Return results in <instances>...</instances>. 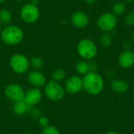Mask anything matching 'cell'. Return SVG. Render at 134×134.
Masks as SVG:
<instances>
[{"mask_svg": "<svg viewBox=\"0 0 134 134\" xmlns=\"http://www.w3.org/2000/svg\"><path fill=\"white\" fill-rule=\"evenodd\" d=\"M12 20H13V14L9 9L6 8H3L0 9V23L2 24H5V26L9 25L10 24Z\"/></svg>", "mask_w": 134, "mask_h": 134, "instance_id": "17", "label": "cell"}, {"mask_svg": "<svg viewBox=\"0 0 134 134\" xmlns=\"http://www.w3.org/2000/svg\"><path fill=\"white\" fill-rule=\"evenodd\" d=\"M97 46L96 43L89 38L82 39L77 45V52L79 55L85 60L93 59L97 54Z\"/></svg>", "mask_w": 134, "mask_h": 134, "instance_id": "3", "label": "cell"}, {"mask_svg": "<svg viewBox=\"0 0 134 134\" xmlns=\"http://www.w3.org/2000/svg\"><path fill=\"white\" fill-rule=\"evenodd\" d=\"M125 2H133L134 0H124Z\"/></svg>", "mask_w": 134, "mask_h": 134, "instance_id": "29", "label": "cell"}, {"mask_svg": "<svg viewBox=\"0 0 134 134\" xmlns=\"http://www.w3.org/2000/svg\"><path fill=\"white\" fill-rule=\"evenodd\" d=\"M13 1H16V2H24L25 0H13Z\"/></svg>", "mask_w": 134, "mask_h": 134, "instance_id": "32", "label": "cell"}, {"mask_svg": "<svg viewBox=\"0 0 134 134\" xmlns=\"http://www.w3.org/2000/svg\"><path fill=\"white\" fill-rule=\"evenodd\" d=\"M20 16L26 24H34L40 17V9L38 5L31 2L26 3L20 8Z\"/></svg>", "mask_w": 134, "mask_h": 134, "instance_id": "5", "label": "cell"}, {"mask_svg": "<svg viewBox=\"0 0 134 134\" xmlns=\"http://www.w3.org/2000/svg\"><path fill=\"white\" fill-rule=\"evenodd\" d=\"M27 81L29 84L35 88H40L46 85V79L45 75L38 70L31 71L27 75Z\"/></svg>", "mask_w": 134, "mask_h": 134, "instance_id": "11", "label": "cell"}, {"mask_svg": "<svg viewBox=\"0 0 134 134\" xmlns=\"http://www.w3.org/2000/svg\"><path fill=\"white\" fill-rule=\"evenodd\" d=\"M105 134H120V133H117V132L111 131V132H108V133H105Z\"/></svg>", "mask_w": 134, "mask_h": 134, "instance_id": "28", "label": "cell"}, {"mask_svg": "<svg viewBox=\"0 0 134 134\" xmlns=\"http://www.w3.org/2000/svg\"><path fill=\"white\" fill-rule=\"evenodd\" d=\"M64 87V90L68 93L71 94L77 93L83 88L82 79L78 75H72L66 80Z\"/></svg>", "mask_w": 134, "mask_h": 134, "instance_id": "9", "label": "cell"}, {"mask_svg": "<svg viewBox=\"0 0 134 134\" xmlns=\"http://www.w3.org/2000/svg\"><path fill=\"white\" fill-rule=\"evenodd\" d=\"M97 0H84V2L87 4H93L96 2Z\"/></svg>", "mask_w": 134, "mask_h": 134, "instance_id": "26", "label": "cell"}, {"mask_svg": "<svg viewBox=\"0 0 134 134\" xmlns=\"http://www.w3.org/2000/svg\"><path fill=\"white\" fill-rule=\"evenodd\" d=\"M2 30V24L0 23V33H1Z\"/></svg>", "mask_w": 134, "mask_h": 134, "instance_id": "30", "label": "cell"}, {"mask_svg": "<svg viewBox=\"0 0 134 134\" xmlns=\"http://www.w3.org/2000/svg\"><path fill=\"white\" fill-rule=\"evenodd\" d=\"M42 93L39 88L32 87L27 90V92L24 94V100L27 104H29L31 107H33L38 104L42 100Z\"/></svg>", "mask_w": 134, "mask_h": 134, "instance_id": "10", "label": "cell"}, {"mask_svg": "<svg viewBox=\"0 0 134 134\" xmlns=\"http://www.w3.org/2000/svg\"><path fill=\"white\" fill-rule=\"evenodd\" d=\"M4 94L9 100L16 103L24 100L25 92L22 86L16 83H9L5 87Z\"/></svg>", "mask_w": 134, "mask_h": 134, "instance_id": "8", "label": "cell"}, {"mask_svg": "<svg viewBox=\"0 0 134 134\" xmlns=\"http://www.w3.org/2000/svg\"><path fill=\"white\" fill-rule=\"evenodd\" d=\"M31 107L29 104H27L24 101V100H22L14 103V105L13 108L14 113L16 115H20V116L29 112L31 111Z\"/></svg>", "mask_w": 134, "mask_h": 134, "instance_id": "16", "label": "cell"}, {"mask_svg": "<svg viewBox=\"0 0 134 134\" xmlns=\"http://www.w3.org/2000/svg\"><path fill=\"white\" fill-rule=\"evenodd\" d=\"M71 22L73 26L78 28H84L88 26L90 18L86 13L82 11H75L71 16Z\"/></svg>", "mask_w": 134, "mask_h": 134, "instance_id": "12", "label": "cell"}, {"mask_svg": "<svg viewBox=\"0 0 134 134\" xmlns=\"http://www.w3.org/2000/svg\"><path fill=\"white\" fill-rule=\"evenodd\" d=\"M132 37H133V40H134V33H133V35H132Z\"/></svg>", "mask_w": 134, "mask_h": 134, "instance_id": "33", "label": "cell"}, {"mask_svg": "<svg viewBox=\"0 0 134 134\" xmlns=\"http://www.w3.org/2000/svg\"><path fill=\"white\" fill-rule=\"evenodd\" d=\"M84 90L90 95L100 93L104 87V81L102 76L97 72H90L82 78Z\"/></svg>", "mask_w": 134, "mask_h": 134, "instance_id": "2", "label": "cell"}, {"mask_svg": "<svg viewBox=\"0 0 134 134\" xmlns=\"http://www.w3.org/2000/svg\"><path fill=\"white\" fill-rule=\"evenodd\" d=\"M44 65V60L42 57L35 56L30 60V67H32L35 70L42 68Z\"/></svg>", "mask_w": 134, "mask_h": 134, "instance_id": "20", "label": "cell"}, {"mask_svg": "<svg viewBox=\"0 0 134 134\" xmlns=\"http://www.w3.org/2000/svg\"><path fill=\"white\" fill-rule=\"evenodd\" d=\"M38 2H39L38 0H31V3H32V4L35 5H38Z\"/></svg>", "mask_w": 134, "mask_h": 134, "instance_id": "27", "label": "cell"}, {"mask_svg": "<svg viewBox=\"0 0 134 134\" xmlns=\"http://www.w3.org/2000/svg\"><path fill=\"white\" fill-rule=\"evenodd\" d=\"M5 1H6V0H0V4H2V3H4Z\"/></svg>", "mask_w": 134, "mask_h": 134, "instance_id": "31", "label": "cell"}, {"mask_svg": "<svg viewBox=\"0 0 134 134\" xmlns=\"http://www.w3.org/2000/svg\"><path fill=\"white\" fill-rule=\"evenodd\" d=\"M119 64L123 68H130L134 64V53L130 49L122 52L119 57Z\"/></svg>", "mask_w": 134, "mask_h": 134, "instance_id": "14", "label": "cell"}, {"mask_svg": "<svg viewBox=\"0 0 134 134\" xmlns=\"http://www.w3.org/2000/svg\"><path fill=\"white\" fill-rule=\"evenodd\" d=\"M24 134H32V133H24Z\"/></svg>", "mask_w": 134, "mask_h": 134, "instance_id": "34", "label": "cell"}, {"mask_svg": "<svg viewBox=\"0 0 134 134\" xmlns=\"http://www.w3.org/2000/svg\"><path fill=\"white\" fill-rule=\"evenodd\" d=\"M66 77V72L64 69L57 68L55 69L52 73V80L57 82H60L63 81Z\"/></svg>", "mask_w": 134, "mask_h": 134, "instance_id": "19", "label": "cell"}, {"mask_svg": "<svg viewBox=\"0 0 134 134\" xmlns=\"http://www.w3.org/2000/svg\"><path fill=\"white\" fill-rule=\"evenodd\" d=\"M29 112L31 113V116H33V117H35V118H38V119H39L41 116H42V111H41L40 110L37 109V108L31 109V111H30Z\"/></svg>", "mask_w": 134, "mask_h": 134, "instance_id": "25", "label": "cell"}, {"mask_svg": "<svg viewBox=\"0 0 134 134\" xmlns=\"http://www.w3.org/2000/svg\"><path fill=\"white\" fill-rule=\"evenodd\" d=\"M38 123L39 125L42 127V128H45L46 126H49V120L47 117L46 116H41L39 119H38Z\"/></svg>", "mask_w": 134, "mask_h": 134, "instance_id": "24", "label": "cell"}, {"mask_svg": "<svg viewBox=\"0 0 134 134\" xmlns=\"http://www.w3.org/2000/svg\"><path fill=\"white\" fill-rule=\"evenodd\" d=\"M112 43V37L109 33H104L100 38V44L101 46L107 48Z\"/></svg>", "mask_w": 134, "mask_h": 134, "instance_id": "21", "label": "cell"}, {"mask_svg": "<svg viewBox=\"0 0 134 134\" xmlns=\"http://www.w3.org/2000/svg\"><path fill=\"white\" fill-rule=\"evenodd\" d=\"M98 28L104 33H109L115 30L118 24V18L112 13H105L101 14L97 20Z\"/></svg>", "mask_w": 134, "mask_h": 134, "instance_id": "6", "label": "cell"}, {"mask_svg": "<svg viewBox=\"0 0 134 134\" xmlns=\"http://www.w3.org/2000/svg\"><path fill=\"white\" fill-rule=\"evenodd\" d=\"M9 65L15 73L23 75L29 70L30 60L25 55L16 53L11 56L9 59Z\"/></svg>", "mask_w": 134, "mask_h": 134, "instance_id": "4", "label": "cell"}, {"mask_svg": "<svg viewBox=\"0 0 134 134\" xmlns=\"http://www.w3.org/2000/svg\"><path fill=\"white\" fill-rule=\"evenodd\" d=\"M125 23L128 26H133L134 25V11L129 12L125 16Z\"/></svg>", "mask_w": 134, "mask_h": 134, "instance_id": "23", "label": "cell"}, {"mask_svg": "<svg viewBox=\"0 0 134 134\" xmlns=\"http://www.w3.org/2000/svg\"><path fill=\"white\" fill-rule=\"evenodd\" d=\"M42 134H60L58 129L53 126H48L42 129Z\"/></svg>", "mask_w": 134, "mask_h": 134, "instance_id": "22", "label": "cell"}, {"mask_svg": "<svg viewBox=\"0 0 134 134\" xmlns=\"http://www.w3.org/2000/svg\"><path fill=\"white\" fill-rule=\"evenodd\" d=\"M0 35L4 44L13 46L20 44L23 41L24 32L20 27L15 24H9L2 28Z\"/></svg>", "mask_w": 134, "mask_h": 134, "instance_id": "1", "label": "cell"}, {"mask_svg": "<svg viewBox=\"0 0 134 134\" xmlns=\"http://www.w3.org/2000/svg\"><path fill=\"white\" fill-rule=\"evenodd\" d=\"M75 69L80 75H85L90 72H96L97 69V64L93 60H79L75 64Z\"/></svg>", "mask_w": 134, "mask_h": 134, "instance_id": "13", "label": "cell"}, {"mask_svg": "<svg viewBox=\"0 0 134 134\" xmlns=\"http://www.w3.org/2000/svg\"><path fill=\"white\" fill-rule=\"evenodd\" d=\"M65 93L64 88L55 81H49L45 86V95L46 97L53 101H59L63 99Z\"/></svg>", "mask_w": 134, "mask_h": 134, "instance_id": "7", "label": "cell"}, {"mask_svg": "<svg viewBox=\"0 0 134 134\" xmlns=\"http://www.w3.org/2000/svg\"><path fill=\"white\" fill-rule=\"evenodd\" d=\"M112 91L117 93H124L129 90V84L122 79H115L111 83Z\"/></svg>", "mask_w": 134, "mask_h": 134, "instance_id": "15", "label": "cell"}, {"mask_svg": "<svg viewBox=\"0 0 134 134\" xmlns=\"http://www.w3.org/2000/svg\"><path fill=\"white\" fill-rule=\"evenodd\" d=\"M126 11V5L125 2H118L115 3L112 6V13L117 16H121L124 14Z\"/></svg>", "mask_w": 134, "mask_h": 134, "instance_id": "18", "label": "cell"}]
</instances>
